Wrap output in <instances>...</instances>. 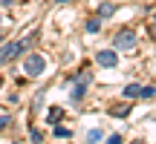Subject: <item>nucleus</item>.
Instances as JSON below:
<instances>
[{
    "label": "nucleus",
    "mask_w": 156,
    "mask_h": 144,
    "mask_svg": "<svg viewBox=\"0 0 156 144\" xmlns=\"http://www.w3.org/2000/svg\"><path fill=\"white\" fill-rule=\"evenodd\" d=\"M136 46V32L133 29H122L113 35V49H133Z\"/></svg>",
    "instance_id": "f03ea898"
},
{
    "label": "nucleus",
    "mask_w": 156,
    "mask_h": 144,
    "mask_svg": "<svg viewBox=\"0 0 156 144\" xmlns=\"http://www.w3.org/2000/svg\"><path fill=\"white\" fill-rule=\"evenodd\" d=\"M69 135L73 133H69L67 127H55V139H69Z\"/></svg>",
    "instance_id": "f8f14e48"
},
{
    "label": "nucleus",
    "mask_w": 156,
    "mask_h": 144,
    "mask_svg": "<svg viewBox=\"0 0 156 144\" xmlns=\"http://www.w3.org/2000/svg\"><path fill=\"white\" fill-rule=\"evenodd\" d=\"M69 84H73V81H69ZM87 87H90L87 81H75V87H73V95H69V101H73V104H81V98H84V92H87Z\"/></svg>",
    "instance_id": "39448f33"
},
{
    "label": "nucleus",
    "mask_w": 156,
    "mask_h": 144,
    "mask_svg": "<svg viewBox=\"0 0 156 144\" xmlns=\"http://www.w3.org/2000/svg\"><path fill=\"white\" fill-rule=\"evenodd\" d=\"M44 69H46V61H44L41 52H32V55L23 58V72H26L29 78H41V72H44Z\"/></svg>",
    "instance_id": "f257e3e1"
},
{
    "label": "nucleus",
    "mask_w": 156,
    "mask_h": 144,
    "mask_svg": "<svg viewBox=\"0 0 156 144\" xmlns=\"http://www.w3.org/2000/svg\"><path fill=\"white\" fill-rule=\"evenodd\" d=\"M6 63V55H3V46H0V67Z\"/></svg>",
    "instance_id": "f3484780"
},
{
    "label": "nucleus",
    "mask_w": 156,
    "mask_h": 144,
    "mask_svg": "<svg viewBox=\"0 0 156 144\" xmlns=\"http://www.w3.org/2000/svg\"><path fill=\"white\" fill-rule=\"evenodd\" d=\"M153 95H156V89H153V87H142L139 98H153Z\"/></svg>",
    "instance_id": "ddd939ff"
},
{
    "label": "nucleus",
    "mask_w": 156,
    "mask_h": 144,
    "mask_svg": "<svg viewBox=\"0 0 156 144\" xmlns=\"http://www.w3.org/2000/svg\"><path fill=\"white\" fill-rule=\"evenodd\" d=\"M101 29V17H90L87 23H84V32H90V35H95Z\"/></svg>",
    "instance_id": "0eeeda50"
},
{
    "label": "nucleus",
    "mask_w": 156,
    "mask_h": 144,
    "mask_svg": "<svg viewBox=\"0 0 156 144\" xmlns=\"http://www.w3.org/2000/svg\"><path fill=\"white\" fill-rule=\"evenodd\" d=\"M104 144H122V135L119 133H113V135H107V141Z\"/></svg>",
    "instance_id": "4468645a"
},
{
    "label": "nucleus",
    "mask_w": 156,
    "mask_h": 144,
    "mask_svg": "<svg viewBox=\"0 0 156 144\" xmlns=\"http://www.w3.org/2000/svg\"><path fill=\"white\" fill-rule=\"evenodd\" d=\"M116 9H119L116 3H101L98 6V17H101V20H104V17H113V15H116Z\"/></svg>",
    "instance_id": "423d86ee"
},
{
    "label": "nucleus",
    "mask_w": 156,
    "mask_h": 144,
    "mask_svg": "<svg viewBox=\"0 0 156 144\" xmlns=\"http://www.w3.org/2000/svg\"><path fill=\"white\" fill-rule=\"evenodd\" d=\"M58 3H69V0H58Z\"/></svg>",
    "instance_id": "aec40b11"
},
{
    "label": "nucleus",
    "mask_w": 156,
    "mask_h": 144,
    "mask_svg": "<svg viewBox=\"0 0 156 144\" xmlns=\"http://www.w3.org/2000/svg\"><path fill=\"white\" fill-rule=\"evenodd\" d=\"M29 135H32V141H35V144H41V141H44V135H41V130H32Z\"/></svg>",
    "instance_id": "2eb2a0df"
},
{
    "label": "nucleus",
    "mask_w": 156,
    "mask_h": 144,
    "mask_svg": "<svg viewBox=\"0 0 156 144\" xmlns=\"http://www.w3.org/2000/svg\"><path fill=\"white\" fill-rule=\"evenodd\" d=\"M139 92H142L139 84H127V87H124V98H139Z\"/></svg>",
    "instance_id": "6e6552de"
},
{
    "label": "nucleus",
    "mask_w": 156,
    "mask_h": 144,
    "mask_svg": "<svg viewBox=\"0 0 156 144\" xmlns=\"http://www.w3.org/2000/svg\"><path fill=\"white\" fill-rule=\"evenodd\" d=\"M58 118H61V107H52V110H49V115H46V121H49V124H55Z\"/></svg>",
    "instance_id": "9b49d317"
},
{
    "label": "nucleus",
    "mask_w": 156,
    "mask_h": 144,
    "mask_svg": "<svg viewBox=\"0 0 156 144\" xmlns=\"http://www.w3.org/2000/svg\"><path fill=\"white\" fill-rule=\"evenodd\" d=\"M101 141V130H90L87 133V144H98Z\"/></svg>",
    "instance_id": "9d476101"
},
{
    "label": "nucleus",
    "mask_w": 156,
    "mask_h": 144,
    "mask_svg": "<svg viewBox=\"0 0 156 144\" xmlns=\"http://www.w3.org/2000/svg\"><path fill=\"white\" fill-rule=\"evenodd\" d=\"M9 124H12V118H9V115H0V130H6Z\"/></svg>",
    "instance_id": "dca6fc26"
},
{
    "label": "nucleus",
    "mask_w": 156,
    "mask_h": 144,
    "mask_svg": "<svg viewBox=\"0 0 156 144\" xmlns=\"http://www.w3.org/2000/svg\"><path fill=\"white\" fill-rule=\"evenodd\" d=\"M23 52H26V40H12V43H6V46H3V55H6V61H12V58L23 55Z\"/></svg>",
    "instance_id": "20e7f679"
},
{
    "label": "nucleus",
    "mask_w": 156,
    "mask_h": 144,
    "mask_svg": "<svg viewBox=\"0 0 156 144\" xmlns=\"http://www.w3.org/2000/svg\"><path fill=\"white\" fill-rule=\"evenodd\" d=\"M0 43H3V32H0Z\"/></svg>",
    "instance_id": "412c9836"
},
{
    "label": "nucleus",
    "mask_w": 156,
    "mask_h": 144,
    "mask_svg": "<svg viewBox=\"0 0 156 144\" xmlns=\"http://www.w3.org/2000/svg\"><path fill=\"white\" fill-rule=\"evenodd\" d=\"M12 3H15V0H0V6H12Z\"/></svg>",
    "instance_id": "a211bd4d"
},
{
    "label": "nucleus",
    "mask_w": 156,
    "mask_h": 144,
    "mask_svg": "<svg viewBox=\"0 0 156 144\" xmlns=\"http://www.w3.org/2000/svg\"><path fill=\"white\" fill-rule=\"evenodd\" d=\"M95 63L98 67H119V55H116V49H101V52H95Z\"/></svg>",
    "instance_id": "7ed1b4c3"
},
{
    "label": "nucleus",
    "mask_w": 156,
    "mask_h": 144,
    "mask_svg": "<svg viewBox=\"0 0 156 144\" xmlns=\"http://www.w3.org/2000/svg\"><path fill=\"white\" fill-rule=\"evenodd\" d=\"M113 115H119V118H122V115H127V112H130V101H127V104H119V107H113Z\"/></svg>",
    "instance_id": "1a4fd4ad"
},
{
    "label": "nucleus",
    "mask_w": 156,
    "mask_h": 144,
    "mask_svg": "<svg viewBox=\"0 0 156 144\" xmlns=\"http://www.w3.org/2000/svg\"><path fill=\"white\" fill-rule=\"evenodd\" d=\"M151 35H153V38H156V26H153V29H151Z\"/></svg>",
    "instance_id": "6ab92c4d"
}]
</instances>
